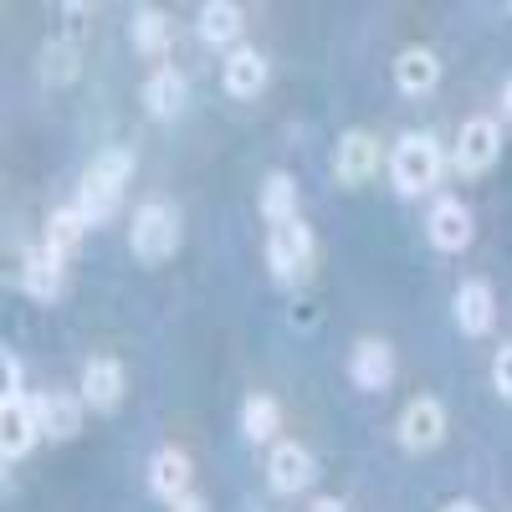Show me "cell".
<instances>
[{"instance_id": "6da1fadb", "label": "cell", "mask_w": 512, "mask_h": 512, "mask_svg": "<svg viewBox=\"0 0 512 512\" xmlns=\"http://www.w3.org/2000/svg\"><path fill=\"white\" fill-rule=\"evenodd\" d=\"M128 246H134L139 262H169L180 246V210L169 200H149L134 210V226H128Z\"/></svg>"}, {"instance_id": "7a4b0ae2", "label": "cell", "mask_w": 512, "mask_h": 512, "mask_svg": "<svg viewBox=\"0 0 512 512\" xmlns=\"http://www.w3.org/2000/svg\"><path fill=\"white\" fill-rule=\"evenodd\" d=\"M390 175H395V190L400 195H420L441 180V149L431 134H405L395 159H390Z\"/></svg>"}, {"instance_id": "3957f363", "label": "cell", "mask_w": 512, "mask_h": 512, "mask_svg": "<svg viewBox=\"0 0 512 512\" xmlns=\"http://www.w3.org/2000/svg\"><path fill=\"white\" fill-rule=\"evenodd\" d=\"M267 262H272V272H277L282 282H297V277L308 272V262H313V231H308L303 221L272 226V236H267Z\"/></svg>"}, {"instance_id": "277c9868", "label": "cell", "mask_w": 512, "mask_h": 512, "mask_svg": "<svg viewBox=\"0 0 512 512\" xmlns=\"http://www.w3.org/2000/svg\"><path fill=\"white\" fill-rule=\"evenodd\" d=\"M497 149H502L497 118H466L461 134H456V169L461 175H482V169L497 159Z\"/></svg>"}, {"instance_id": "5b68a950", "label": "cell", "mask_w": 512, "mask_h": 512, "mask_svg": "<svg viewBox=\"0 0 512 512\" xmlns=\"http://www.w3.org/2000/svg\"><path fill=\"white\" fill-rule=\"evenodd\" d=\"M441 436H446V405L431 400V395L410 400L405 415H400V446L405 451H431V446H441Z\"/></svg>"}, {"instance_id": "8992f818", "label": "cell", "mask_w": 512, "mask_h": 512, "mask_svg": "<svg viewBox=\"0 0 512 512\" xmlns=\"http://www.w3.org/2000/svg\"><path fill=\"white\" fill-rule=\"evenodd\" d=\"M36 436H41V425H36L31 400H26V395H21V400H0V456L21 461V456L36 446Z\"/></svg>"}, {"instance_id": "52a82bcc", "label": "cell", "mask_w": 512, "mask_h": 512, "mask_svg": "<svg viewBox=\"0 0 512 512\" xmlns=\"http://www.w3.org/2000/svg\"><path fill=\"white\" fill-rule=\"evenodd\" d=\"M374 164H379V139L364 134V128H354V134L338 139V154H333V175L338 185H364L374 175Z\"/></svg>"}, {"instance_id": "ba28073f", "label": "cell", "mask_w": 512, "mask_h": 512, "mask_svg": "<svg viewBox=\"0 0 512 512\" xmlns=\"http://www.w3.org/2000/svg\"><path fill=\"white\" fill-rule=\"evenodd\" d=\"M62 287H67L62 256H52L47 246H36L26 262H21V292L36 297V303H52V297H62Z\"/></svg>"}, {"instance_id": "9c48e42d", "label": "cell", "mask_w": 512, "mask_h": 512, "mask_svg": "<svg viewBox=\"0 0 512 512\" xmlns=\"http://www.w3.org/2000/svg\"><path fill=\"white\" fill-rule=\"evenodd\" d=\"M431 246L436 251H466L472 246V210L456 195H441L436 210H431Z\"/></svg>"}, {"instance_id": "30bf717a", "label": "cell", "mask_w": 512, "mask_h": 512, "mask_svg": "<svg viewBox=\"0 0 512 512\" xmlns=\"http://www.w3.org/2000/svg\"><path fill=\"white\" fill-rule=\"evenodd\" d=\"M267 477H272V492L292 497L313 482V456L297 446V441H277L272 446V461H267Z\"/></svg>"}, {"instance_id": "8fae6325", "label": "cell", "mask_w": 512, "mask_h": 512, "mask_svg": "<svg viewBox=\"0 0 512 512\" xmlns=\"http://www.w3.org/2000/svg\"><path fill=\"white\" fill-rule=\"evenodd\" d=\"M349 379L359 384V390H384V384L395 379V354H390V344H384V338H364V344H354Z\"/></svg>"}, {"instance_id": "7c38bea8", "label": "cell", "mask_w": 512, "mask_h": 512, "mask_svg": "<svg viewBox=\"0 0 512 512\" xmlns=\"http://www.w3.org/2000/svg\"><path fill=\"white\" fill-rule=\"evenodd\" d=\"M456 323H461V333H472V338H482V333L497 323L492 287H487L482 277H472V282H461V287H456Z\"/></svg>"}, {"instance_id": "4fadbf2b", "label": "cell", "mask_w": 512, "mask_h": 512, "mask_svg": "<svg viewBox=\"0 0 512 512\" xmlns=\"http://www.w3.org/2000/svg\"><path fill=\"white\" fill-rule=\"evenodd\" d=\"M31 410H36L41 436H52V441H72L82 431V405L72 395H36Z\"/></svg>"}, {"instance_id": "5bb4252c", "label": "cell", "mask_w": 512, "mask_h": 512, "mask_svg": "<svg viewBox=\"0 0 512 512\" xmlns=\"http://www.w3.org/2000/svg\"><path fill=\"white\" fill-rule=\"evenodd\" d=\"M123 400V364L118 359H93L82 369V405L93 410H118Z\"/></svg>"}, {"instance_id": "9a60e30c", "label": "cell", "mask_w": 512, "mask_h": 512, "mask_svg": "<svg viewBox=\"0 0 512 512\" xmlns=\"http://www.w3.org/2000/svg\"><path fill=\"white\" fill-rule=\"evenodd\" d=\"M436 82H441V62L425 52V47H405V52L395 57V88H400L405 98L431 93Z\"/></svg>"}, {"instance_id": "2e32d148", "label": "cell", "mask_w": 512, "mask_h": 512, "mask_svg": "<svg viewBox=\"0 0 512 512\" xmlns=\"http://www.w3.org/2000/svg\"><path fill=\"white\" fill-rule=\"evenodd\" d=\"M149 487H154L159 497H169V502H180V497L190 492V456L175 451V446H164V451L149 461Z\"/></svg>"}, {"instance_id": "e0dca14e", "label": "cell", "mask_w": 512, "mask_h": 512, "mask_svg": "<svg viewBox=\"0 0 512 512\" xmlns=\"http://www.w3.org/2000/svg\"><path fill=\"white\" fill-rule=\"evenodd\" d=\"M262 88H267V62H262V52L236 47V52L226 57V93H231V98H256Z\"/></svg>"}, {"instance_id": "ac0fdd59", "label": "cell", "mask_w": 512, "mask_h": 512, "mask_svg": "<svg viewBox=\"0 0 512 512\" xmlns=\"http://www.w3.org/2000/svg\"><path fill=\"white\" fill-rule=\"evenodd\" d=\"M128 175H134V154L128 149H103L93 164H88V175H82V185H93V190H103V195H123V185H128Z\"/></svg>"}, {"instance_id": "d6986e66", "label": "cell", "mask_w": 512, "mask_h": 512, "mask_svg": "<svg viewBox=\"0 0 512 512\" xmlns=\"http://www.w3.org/2000/svg\"><path fill=\"white\" fill-rule=\"evenodd\" d=\"M144 108H149L154 118H175V113L185 108V77H180L175 67H159V72L144 82Z\"/></svg>"}, {"instance_id": "ffe728a7", "label": "cell", "mask_w": 512, "mask_h": 512, "mask_svg": "<svg viewBox=\"0 0 512 512\" xmlns=\"http://www.w3.org/2000/svg\"><path fill=\"white\" fill-rule=\"evenodd\" d=\"M200 36L210 41V47L236 41L241 36V6H231V0H210V6H200Z\"/></svg>"}, {"instance_id": "44dd1931", "label": "cell", "mask_w": 512, "mask_h": 512, "mask_svg": "<svg viewBox=\"0 0 512 512\" xmlns=\"http://www.w3.org/2000/svg\"><path fill=\"white\" fill-rule=\"evenodd\" d=\"M262 216L272 221V226H282V221H297V180L292 175H267V185H262Z\"/></svg>"}, {"instance_id": "7402d4cb", "label": "cell", "mask_w": 512, "mask_h": 512, "mask_svg": "<svg viewBox=\"0 0 512 512\" xmlns=\"http://www.w3.org/2000/svg\"><path fill=\"white\" fill-rule=\"evenodd\" d=\"M82 231H88V221H82V210H77V205H62L57 216L47 221V241H41V246H47L52 256H62V262H67V251L82 241Z\"/></svg>"}, {"instance_id": "603a6c76", "label": "cell", "mask_w": 512, "mask_h": 512, "mask_svg": "<svg viewBox=\"0 0 512 512\" xmlns=\"http://www.w3.org/2000/svg\"><path fill=\"white\" fill-rule=\"evenodd\" d=\"M134 47L149 52V57H164L169 52V21H164V11H154V6H139L134 11Z\"/></svg>"}, {"instance_id": "cb8c5ba5", "label": "cell", "mask_w": 512, "mask_h": 512, "mask_svg": "<svg viewBox=\"0 0 512 512\" xmlns=\"http://www.w3.org/2000/svg\"><path fill=\"white\" fill-rule=\"evenodd\" d=\"M241 431H246V441H267V436H277V400L251 395V400L241 405Z\"/></svg>"}, {"instance_id": "d4e9b609", "label": "cell", "mask_w": 512, "mask_h": 512, "mask_svg": "<svg viewBox=\"0 0 512 512\" xmlns=\"http://www.w3.org/2000/svg\"><path fill=\"white\" fill-rule=\"evenodd\" d=\"M492 384H497V395L512 400V344L497 349V359H492Z\"/></svg>"}, {"instance_id": "484cf974", "label": "cell", "mask_w": 512, "mask_h": 512, "mask_svg": "<svg viewBox=\"0 0 512 512\" xmlns=\"http://www.w3.org/2000/svg\"><path fill=\"white\" fill-rule=\"evenodd\" d=\"M0 369H6V400H21V369H16V354L11 349L0 354Z\"/></svg>"}, {"instance_id": "4316f807", "label": "cell", "mask_w": 512, "mask_h": 512, "mask_svg": "<svg viewBox=\"0 0 512 512\" xmlns=\"http://www.w3.org/2000/svg\"><path fill=\"white\" fill-rule=\"evenodd\" d=\"M313 512H349V507L338 502V497H318V502H313Z\"/></svg>"}, {"instance_id": "83f0119b", "label": "cell", "mask_w": 512, "mask_h": 512, "mask_svg": "<svg viewBox=\"0 0 512 512\" xmlns=\"http://www.w3.org/2000/svg\"><path fill=\"white\" fill-rule=\"evenodd\" d=\"M175 512H205V502H200V497H190V492H185V497H180V502H175Z\"/></svg>"}, {"instance_id": "f1b7e54d", "label": "cell", "mask_w": 512, "mask_h": 512, "mask_svg": "<svg viewBox=\"0 0 512 512\" xmlns=\"http://www.w3.org/2000/svg\"><path fill=\"white\" fill-rule=\"evenodd\" d=\"M446 512H477V507H472V502H451Z\"/></svg>"}, {"instance_id": "f546056e", "label": "cell", "mask_w": 512, "mask_h": 512, "mask_svg": "<svg viewBox=\"0 0 512 512\" xmlns=\"http://www.w3.org/2000/svg\"><path fill=\"white\" fill-rule=\"evenodd\" d=\"M502 108L512 113V82H507V88H502Z\"/></svg>"}]
</instances>
